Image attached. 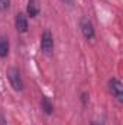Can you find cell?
<instances>
[{"instance_id": "8992f818", "label": "cell", "mask_w": 123, "mask_h": 125, "mask_svg": "<svg viewBox=\"0 0 123 125\" xmlns=\"http://www.w3.org/2000/svg\"><path fill=\"white\" fill-rule=\"evenodd\" d=\"M41 12V7H39V3L36 0H28V6H26V13L28 16L31 18H36Z\"/></svg>"}, {"instance_id": "8fae6325", "label": "cell", "mask_w": 123, "mask_h": 125, "mask_svg": "<svg viewBox=\"0 0 123 125\" xmlns=\"http://www.w3.org/2000/svg\"><path fill=\"white\" fill-rule=\"evenodd\" d=\"M0 125H7L6 118H4V115H3V112H0Z\"/></svg>"}, {"instance_id": "7c38bea8", "label": "cell", "mask_w": 123, "mask_h": 125, "mask_svg": "<svg viewBox=\"0 0 123 125\" xmlns=\"http://www.w3.org/2000/svg\"><path fill=\"white\" fill-rule=\"evenodd\" d=\"M90 125H104V119H97V121H93Z\"/></svg>"}, {"instance_id": "3957f363", "label": "cell", "mask_w": 123, "mask_h": 125, "mask_svg": "<svg viewBox=\"0 0 123 125\" xmlns=\"http://www.w3.org/2000/svg\"><path fill=\"white\" fill-rule=\"evenodd\" d=\"M41 50L44 54H51L54 50V36L48 29L41 33Z\"/></svg>"}, {"instance_id": "7a4b0ae2", "label": "cell", "mask_w": 123, "mask_h": 125, "mask_svg": "<svg viewBox=\"0 0 123 125\" xmlns=\"http://www.w3.org/2000/svg\"><path fill=\"white\" fill-rule=\"evenodd\" d=\"M107 89H109V92L112 93V96H113L119 103H122L123 102V86H122V82H120L117 77L109 79V82H107Z\"/></svg>"}, {"instance_id": "9c48e42d", "label": "cell", "mask_w": 123, "mask_h": 125, "mask_svg": "<svg viewBox=\"0 0 123 125\" xmlns=\"http://www.w3.org/2000/svg\"><path fill=\"white\" fill-rule=\"evenodd\" d=\"M9 7H10V0H0V10L1 12L9 10Z\"/></svg>"}, {"instance_id": "6da1fadb", "label": "cell", "mask_w": 123, "mask_h": 125, "mask_svg": "<svg viewBox=\"0 0 123 125\" xmlns=\"http://www.w3.org/2000/svg\"><path fill=\"white\" fill-rule=\"evenodd\" d=\"M6 74H7V79H9L12 89L16 92H22L23 90V80H22L20 70L18 67H9L6 70Z\"/></svg>"}, {"instance_id": "277c9868", "label": "cell", "mask_w": 123, "mask_h": 125, "mask_svg": "<svg viewBox=\"0 0 123 125\" xmlns=\"http://www.w3.org/2000/svg\"><path fill=\"white\" fill-rule=\"evenodd\" d=\"M80 28H81V32H83V35H84L86 39H93V38H94L96 31H94V26H93L91 21H90L88 18H86V16L81 18V21H80Z\"/></svg>"}, {"instance_id": "4fadbf2b", "label": "cell", "mask_w": 123, "mask_h": 125, "mask_svg": "<svg viewBox=\"0 0 123 125\" xmlns=\"http://www.w3.org/2000/svg\"><path fill=\"white\" fill-rule=\"evenodd\" d=\"M64 4H67V6H72L74 4V0H61Z\"/></svg>"}, {"instance_id": "5b68a950", "label": "cell", "mask_w": 123, "mask_h": 125, "mask_svg": "<svg viewBox=\"0 0 123 125\" xmlns=\"http://www.w3.org/2000/svg\"><path fill=\"white\" fill-rule=\"evenodd\" d=\"M15 26H16V29L19 33H25V32H28V28H29V25H28V18L23 15V13H18L16 15V18H15Z\"/></svg>"}, {"instance_id": "ba28073f", "label": "cell", "mask_w": 123, "mask_h": 125, "mask_svg": "<svg viewBox=\"0 0 123 125\" xmlns=\"http://www.w3.org/2000/svg\"><path fill=\"white\" fill-rule=\"evenodd\" d=\"M41 108H42V111L46 115H52L54 114V105L49 100V97H46V96H42V99H41Z\"/></svg>"}, {"instance_id": "30bf717a", "label": "cell", "mask_w": 123, "mask_h": 125, "mask_svg": "<svg viewBox=\"0 0 123 125\" xmlns=\"http://www.w3.org/2000/svg\"><path fill=\"white\" fill-rule=\"evenodd\" d=\"M87 100H88V93L83 92V93H81V102H83V105H84V106L87 105Z\"/></svg>"}, {"instance_id": "52a82bcc", "label": "cell", "mask_w": 123, "mask_h": 125, "mask_svg": "<svg viewBox=\"0 0 123 125\" xmlns=\"http://www.w3.org/2000/svg\"><path fill=\"white\" fill-rule=\"evenodd\" d=\"M9 50H10L9 38L6 35H0V57L1 58H6L9 55Z\"/></svg>"}]
</instances>
